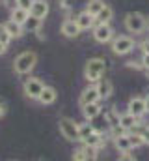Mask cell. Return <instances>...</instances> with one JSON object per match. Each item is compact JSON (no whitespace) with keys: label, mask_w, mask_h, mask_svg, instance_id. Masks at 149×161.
<instances>
[{"label":"cell","mask_w":149,"mask_h":161,"mask_svg":"<svg viewBox=\"0 0 149 161\" xmlns=\"http://www.w3.org/2000/svg\"><path fill=\"white\" fill-rule=\"evenodd\" d=\"M36 64H37V54L36 53L24 51V53H21V54L13 60V69H15V73H19V75H26V73H30V71L36 68Z\"/></svg>","instance_id":"1"},{"label":"cell","mask_w":149,"mask_h":161,"mask_svg":"<svg viewBox=\"0 0 149 161\" xmlns=\"http://www.w3.org/2000/svg\"><path fill=\"white\" fill-rule=\"evenodd\" d=\"M106 71V62L103 58H90L84 68V77L90 82H97Z\"/></svg>","instance_id":"2"},{"label":"cell","mask_w":149,"mask_h":161,"mask_svg":"<svg viewBox=\"0 0 149 161\" xmlns=\"http://www.w3.org/2000/svg\"><path fill=\"white\" fill-rule=\"evenodd\" d=\"M146 25H147L146 17H144L142 13H138V11L127 13V17H125V28H127L131 34H142V32L146 30Z\"/></svg>","instance_id":"3"},{"label":"cell","mask_w":149,"mask_h":161,"mask_svg":"<svg viewBox=\"0 0 149 161\" xmlns=\"http://www.w3.org/2000/svg\"><path fill=\"white\" fill-rule=\"evenodd\" d=\"M58 125H60V133L64 135V139H67V141H80V133H78V124L73 120V118H60L58 122Z\"/></svg>","instance_id":"4"},{"label":"cell","mask_w":149,"mask_h":161,"mask_svg":"<svg viewBox=\"0 0 149 161\" xmlns=\"http://www.w3.org/2000/svg\"><path fill=\"white\" fill-rule=\"evenodd\" d=\"M43 88H45V84H43L39 79H36V77L26 79L24 80V84H23V90H24V94H26L30 99H39Z\"/></svg>","instance_id":"5"},{"label":"cell","mask_w":149,"mask_h":161,"mask_svg":"<svg viewBox=\"0 0 149 161\" xmlns=\"http://www.w3.org/2000/svg\"><path fill=\"white\" fill-rule=\"evenodd\" d=\"M132 49H134V40H131L127 36H119V38H116V40L112 41V51L116 54H119V56L129 54Z\"/></svg>","instance_id":"6"},{"label":"cell","mask_w":149,"mask_h":161,"mask_svg":"<svg viewBox=\"0 0 149 161\" xmlns=\"http://www.w3.org/2000/svg\"><path fill=\"white\" fill-rule=\"evenodd\" d=\"M93 38L99 43H108L114 38V30H112V26L108 23H97L95 28H93Z\"/></svg>","instance_id":"7"},{"label":"cell","mask_w":149,"mask_h":161,"mask_svg":"<svg viewBox=\"0 0 149 161\" xmlns=\"http://www.w3.org/2000/svg\"><path fill=\"white\" fill-rule=\"evenodd\" d=\"M127 109H129V113H132V114L138 116V118L147 113V111H146V99H144V97H132V99L129 101Z\"/></svg>","instance_id":"8"},{"label":"cell","mask_w":149,"mask_h":161,"mask_svg":"<svg viewBox=\"0 0 149 161\" xmlns=\"http://www.w3.org/2000/svg\"><path fill=\"white\" fill-rule=\"evenodd\" d=\"M95 101H101V97H99L95 86H90V88L82 90V94H80V105H82V107L88 105V103H95Z\"/></svg>","instance_id":"9"},{"label":"cell","mask_w":149,"mask_h":161,"mask_svg":"<svg viewBox=\"0 0 149 161\" xmlns=\"http://www.w3.org/2000/svg\"><path fill=\"white\" fill-rule=\"evenodd\" d=\"M30 13L39 17V19H45L49 15V4L45 0H34L32 6H30Z\"/></svg>","instance_id":"10"},{"label":"cell","mask_w":149,"mask_h":161,"mask_svg":"<svg viewBox=\"0 0 149 161\" xmlns=\"http://www.w3.org/2000/svg\"><path fill=\"white\" fill-rule=\"evenodd\" d=\"M62 34H64L65 38H76V36L80 34L78 23H76V21H71V19L64 21V25H62Z\"/></svg>","instance_id":"11"},{"label":"cell","mask_w":149,"mask_h":161,"mask_svg":"<svg viewBox=\"0 0 149 161\" xmlns=\"http://www.w3.org/2000/svg\"><path fill=\"white\" fill-rule=\"evenodd\" d=\"M74 21L78 23L80 30H88V28H91V26L95 25V15H91V13L86 9V11H82V13H80Z\"/></svg>","instance_id":"12"},{"label":"cell","mask_w":149,"mask_h":161,"mask_svg":"<svg viewBox=\"0 0 149 161\" xmlns=\"http://www.w3.org/2000/svg\"><path fill=\"white\" fill-rule=\"evenodd\" d=\"M82 114H84V118H86L88 122L93 120V118H97V116L101 114V105H99V101L84 105V107H82Z\"/></svg>","instance_id":"13"},{"label":"cell","mask_w":149,"mask_h":161,"mask_svg":"<svg viewBox=\"0 0 149 161\" xmlns=\"http://www.w3.org/2000/svg\"><path fill=\"white\" fill-rule=\"evenodd\" d=\"M95 88H97V94H99V97H101V99H106V97H110L112 96V92H114V86H112V82L110 80H97V86H95Z\"/></svg>","instance_id":"14"},{"label":"cell","mask_w":149,"mask_h":161,"mask_svg":"<svg viewBox=\"0 0 149 161\" xmlns=\"http://www.w3.org/2000/svg\"><path fill=\"white\" fill-rule=\"evenodd\" d=\"M56 97H58L56 90H54L52 86H45L37 101H39V103H43V105H50V103H54V101H56Z\"/></svg>","instance_id":"15"},{"label":"cell","mask_w":149,"mask_h":161,"mask_svg":"<svg viewBox=\"0 0 149 161\" xmlns=\"http://www.w3.org/2000/svg\"><path fill=\"white\" fill-rule=\"evenodd\" d=\"M114 144H116V148H117L119 152H125V150H131V148H132L129 135H123V133H117V135L114 137Z\"/></svg>","instance_id":"16"},{"label":"cell","mask_w":149,"mask_h":161,"mask_svg":"<svg viewBox=\"0 0 149 161\" xmlns=\"http://www.w3.org/2000/svg\"><path fill=\"white\" fill-rule=\"evenodd\" d=\"M119 125L123 129H134L138 125V116H134L132 113H127V114H121L119 116Z\"/></svg>","instance_id":"17"},{"label":"cell","mask_w":149,"mask_h":161,"mask_svg":"<svg viewBox=\"0 0 149 161\" xmlns=\"http://www.w3.org/2000/svg\"><path fill=\"white\" fill-rule=\"evenodd\" d=\"M28 15H30V11L24 9V8H21V6H17V8L11 9V19L15 23H19V25H24V21L28 19Z\"/></svg>","instance_id":"18"},{"label":"cell","mask_w":149,"mask_h":161,"mask_svg":"<svg viewBox=\"0 0 149 161\" xmlns=\"http://www.w3.org/2000/svg\"><path fill=\"white\" fill-rule=\"evenodd\" d=\"M41 21L43 19H39L36 15H28V19L24 21V25H23V28H26L28 32H39V28H41Z\"/></svg>","instance_id":"19"},{"label":"cell","mask_w":149,"mask_h":161,"mask_svg":"<svg viewBox=\"0 0 149 161\" xmlns=\"http://www.w3.org/2000/svg\"><path fill=\"white\" fill-rule=\"evenodd\" d=\"M4 26H6V30H8V34H9L11 38H21V36H23V25L15 23L13 19H11V21H8Z\"/></svg>","instance_id":"20"},{"label":"cell","mask_w":149,"mask_h":161,"mask_svg":"<svg viewBox=\"0 0 149 161\" xmlns=\"http://www.w3.org/2000/svg\"><path fill=\"white\" fill-rule=\"evenodd\" d=\"M112 17H114V9L108 8V6H105V8L95 15V23H110Z\"/></svg>","instance_id":"21"},{"label":"cell","mask_w":149,"mask_h":161,"mask_svg":"<svg viewBox=\"0 0 149 161\" xmlns=\"http://www.w3.org/2000/svg\"><path fill=\"white\" fill-rule=\"evenodd\" d=\"M84 144H90V146H95V148H99V146L103 144V135H101L99 131H93L91 135H88V137L84 139Z\"/></svg>","instance_id":"22"},{"label":"cell","mask_w":149,"mask_h":161,"mask_svg":"<svg viewBox=\"0 0 149 161\" xmlns=\"http://www.w3.org/2000/svg\"><path fill=\"white\" fill-rule=\"evenodd\" d=\"M103 8H105V2H103V0H90L86 9H88L91 15H97V13L103 9Z\"/></svg>","instance_id":"23"},{"label":"cell","mask_w":149,"mask_h":161,"mask_svg":"<svg viewBox=\"0 0 149 161\" xmlns=\"http://www.w3.org/2000/svg\"><path fill=\"white\" fill-rule=\"evenodd\" d=\"M95 129L91 124H78V133H80V141H84L88 135H91Z\"/></svg>","instance_id":"24"},{"label":"cell","mask_w":149,"mask_h":161,"mask_svg":"<svg viewBox=\"0 0 149 161\" xmlns=\"http://www.w3.org/2000/svg\"><path fill=\"white\" fill-rule=\"evenodd\" d=\"M129 139H131L132 148H138V146H142V144H144V139H142V135H140V133H131V135H129Z\"/></svg>","instance_id":"25"},{"label":"cell","mask_w":149,"mask_h":161,"mask_svg":"<svg viewBox=\"0 0 149 161\" xmlns=\"http://www.w3.org/2000/svg\"><path fill=\"white\" fill-rule=\"evenodd\" d=\"M84 152H86V156H88V159H97V148L95 146H90V144H84V148H82Z\"/></svg>","instance_id":"26"},{"label":"cell","mask_w":149,"mask_h":161,"mask_svg":"<svg viewBox=\"0 0 149 161\" xmlns=\"http://www.w3.org/2000/svg\"><path fill=\"white\" fill-rule=\"evenodd\" d=\"M0 41H2V43H6V45L11 41V36L8 34V30H6V26H4V25H0Z\"/></svg>","instance_id":"27"},{"label":"cell","mask_w":149,"mask_h":161,"mask_svg":"<svg viewBox=\"0 0 149 161\" xmlns=\"http://www.w3.org/2000/svg\"><path fill=\"white\" fill-rule=\"evenodd\" d=\"M73 159L74 161H88V156H86L84 150H76V152L73 154Z\"/></svg>","instance_id":"28"},{"label":"cell","mask_w":149,"mask_h":161,"mask_svg":"<svg viewBox=\"0 0 149 161\" xmlns=\"http://www.w3.org/2000/svg\"><path fill=\"white\" fill-rule=\"evenodd\" d=\"M32 2H34V0H17V6H21V8H24V9H28V11H30Z\"/></svg>","instance_id":"29"},{"label":"cell","mask_w":149,"mask_h":161,"mask_svg":"<svg viewBox=\"0 0 149 161\" xmlns=\"http://www.w3.org/2000/svg\"><path fill=\"white\" fill-rule=\"evenodd\" d=\"M119 159H129V161H134L136 158L131 154V150H125V152H121V156H119Z\"/></svg>","instance_id":"30"},{"label":"cell","mask_w":149,"mask_h":161,"mask_svg":"<svg viewBox=\"0 0 149 161\" xmlns=\"http://www.w3.org/2000/svg\"><path fill=\"white\" fill-rule=\"evenodd\" d=\"M142 139H144V144H149V127H146V129H142Z\"/></svg>","instance_id":"31"},{"label":"cell","mask_w":149,"mask_h":161,"mask_svg":"<svg viewBox=\"0 0 149 161\" xmlns=\"http://www.w3.org/2000/svg\"><path fill=\"white\" fill-rule=\"evenodd\" d=\"M6 109H8V105H6V101H4V99L0 97V118H2L4 114H6Z\"/></svg>","instance_id":"32"},{"label":"cell","mask_w":149,"mask_h":161,"mask_svg":"<svg viewBox=\"0 0 149 161\" xmlns=\"http://www.w3.org/2000/svg\"><path fill=\"white\" fill-rule=\"evenodd\" d=\"M142 66H144V69L149 68V53H144V56H142Z\"/></svg>","instance_id":"33"},{"label":"cell","mask_w":149,"mask_h":161,"mask_svg":"<svg viewBox=\"0 0 149 161\" xmlns=\"http://www.w3.org/2000/svg\"><path fill=\"white\" fill-rule=\"evenodd\" d=\"M127 66H129V68H134V69H142V68H144V66L138 64V62H127Z\"/></svg>","instance_id":"34"},{"label":"cell","mask_w":149,"mask_h":161,"mask_svg":"<svg viewBox=\"0 0 149 161\" xmlns=\"http://www.w3.org/2000/svg\"><path fill=\"white\" fill-rule=\"evenodd\" d=\"M4 4H6V6H9L11 9H13V8H17V0H4Z\"/></svg>","instance_id":"35"},{"label":"cell","mask_w":149,"mask_h":161,"mask_svg":"<svg viewBox=\"0 0 149 161\" xmlns=\"http://www.w3.org/2000/svg\"><path fill=\"white\" fill-rule=\"evenodd\" d=\"M140 47H142V51H144V53H149V40H146Z\"/></svg>","instance_id":"36"},{"label":"cell","mask_w":149,"mask_h":161,"mask_svg":"<svg viewBox=\"0 0 149 161\" xmlns=\"http://www.w3.org/2000/svg\"><path fill=\"white\" fill-rule=\"evenodd\" d=\"M6 47H8V45H6V43H2V41H0V54H4V53H6Z\"/></svg>","instance_id":"37"},{"label":"cell","mask_w":149,"mask_h":161,"mask_svg":"<svg viewBox=\"0 0 149 161\" xmlns=\"http://www.w3.org/2000/svg\"><path fill=\"white\" fill-rule=\"evenodd\" d=\"M146 111H147V113H149V96H147V97H146Z\"/></svg>","instance_id":"38"},{"label":"cell","mask_w":149,"mask_h":161,"mask_svg":"<svg viewBox=\"0 0 149 161\" xmlns=\"http://www.w3.org/2000/svg\"><path fill=\"white\" fill-rule=\"evenodd\" d=\"M147 92H149V90H147Z\"/></svg>","instance_id":"39"}]
</instances>
